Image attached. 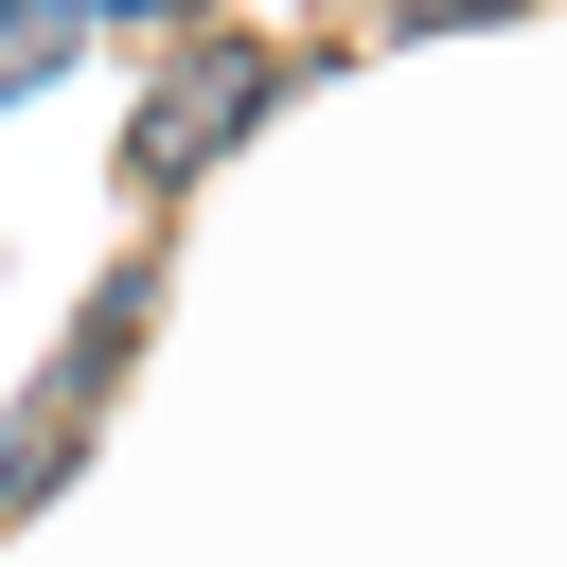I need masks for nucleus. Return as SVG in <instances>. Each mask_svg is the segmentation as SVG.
<instances>
[{"instance_id": "nucleus-1", "label": "nucleus", "mask_w": 567, "mask_h": 567, "mask_svg": "<svg viewBox=\"0 0 567 567\" xmlns=\"http://www.w3.org/2000/svg\"><path fill=\"white\" fill-rule=\"evenodd\" d=\"M284 106V53H177L159 89H142V124H124V159L177 195V177H213L230 159V124H266Z\"/></svg>"}, {"instance_id": "nucleus-2", "label": "nucleus", "mask_w": 567, "mask_h": 567, "mask_svg": "<svg viewBox=\"0 0 567 567\" xmlns=\"http://www.w3.org/2000/svg\"><path fill=\"white\" fill-rule=\"evenodd\" d=\"M71 35H89V0H0V89L71 71Z\"/></svg>"}, {"instance_id": "nucleus-3", "label": "nucleus", "mask_w": 567, "mask_h": 567, "mask_svg": "<svg viewBox=\"0 0 567 567\" xmlns=\"http://www.w3.org/2000/svg\"><path fill=\"white\" fill-rule=\"evenodd\" d=\"M89 18H124V35H159V18H177V0H89Z\"/></svg>"}, {"instance_id": "nucleus-4", "label": "nucleus", "mask_w": 567, "mask_h": 567, "mask_svg": "<svg viewBox=\"0 0 567 567\" xmlns=\"http://www.w3.org/2000/svg\"><path fill=\"white\" fill-rule=\"evenodd\" d=\"M408 18H514V0H408Z\"/></svg>"}]
</instances>
